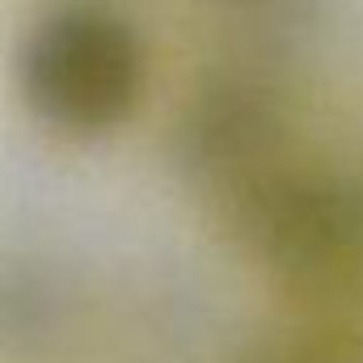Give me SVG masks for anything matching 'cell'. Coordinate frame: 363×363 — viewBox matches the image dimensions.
<instances>
[{
  "mask_svg": "<svg viewBox=\"0 0 363 363\" xmlns=\"http://www.w3.org/2000/svg\"><path fill=\"white\" fill-rule=\"evenodd\" d=\"M283 127L279 89L250 72H220L190 93L178 114L174 157L190 178L233 194L274 165Z\"/></svg>",
  "mask_w": 363,
  "mask_h": 363,
  "instance_id": "3957f363",
  "label": "cell"
},
{
  "mask_svg": "<svg viewBox=\"0 0 363 363\" xmlns=\"http://www.w3.org/2000/svg\"><path fill=\"white\" fill-rule=\"evenodd\" d=\"M233 363H363V342L338 325H283L245 342Z\"/></svg>",
  "mask_w": 363,
  "mask_h": 363,
  "instance_id": "5b68a950",
  "label": "cell"
},
{
  "mask_svg": "<svg viewBox=\"0 0 363 363\" xmlns=\"http://www.w3.org/2000/svg\"><path fill=\"white\" fill-rule=\"evenodd\" d=\"M237 4H258V0H237Z\"/></svg>",
  "mask_w": 363,
  "mask_h": 363,
  "instance_id": "8992f818",
  "label": "cell"
},
{
  "mask_svg": "<svg viewBox=\"0 0 363 363\" xmlns=\"http://www.w3.org/2000/svg\"><path fill=\"white\" fill-rule=\"evenodd\" d=\"M17 85L47 127L101 135L135 110L144 89V51L118 13L101 4H64L26 38Z\"/></svg>",
  "mask_w": 363,
  "mask_h": 363,
  "instance_id": "7a4b0ae2",
  "label": "cell"
},
{
  "mask_svg": "<svg viewBox=\"0 0 363 363\" xmlns=\"http://www.w3.org/2000/svg\"><path fill=\"white\" fill-rule=\"evenodd\" d=\"M64 325V291L30 258H0V355H38Z\"/></svg>",
  "mask_w": 363,
  "mask_h": 363,
  "instance_id": "277c9868",
  "label": "cell"
},
{
  "mask_svg": "<svg viewBox=\"0 0 363 363\" xmlns=\"http://www.w3.org/2000/svg\"><path fill=\"white\" fill-rule=\"evenodd\" d=\"M228 220L258 262L296 291L330 296L363 274V178L271 165L228 194Z\"/></svg>",
  "mask_w": 363,
  "mask_h": 363,
  "instance_id": "6da1fadb",
  "label": "cell"
}]
</instances>
